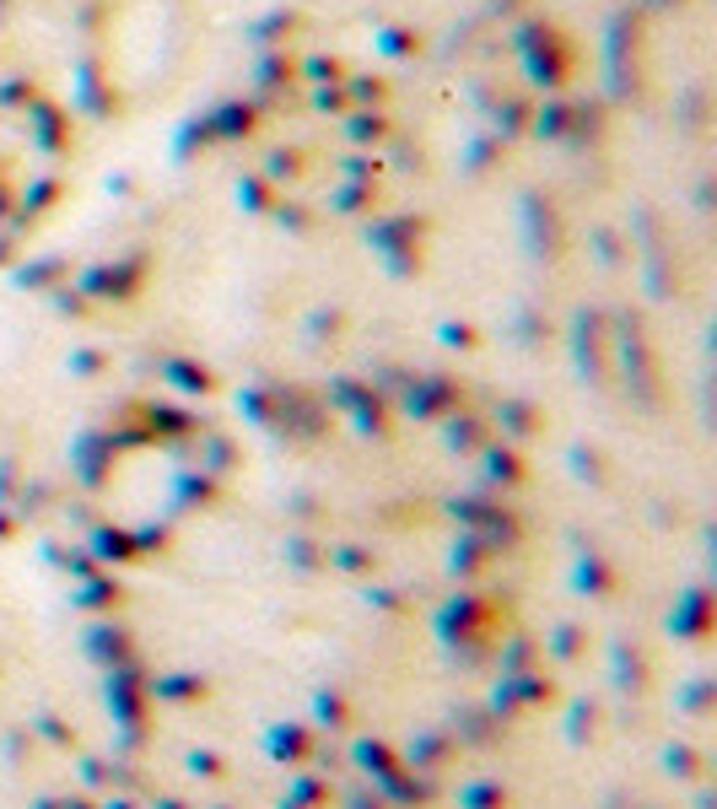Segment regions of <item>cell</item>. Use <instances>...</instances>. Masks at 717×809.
Listing matches in <instances>:
<instances>
[{"label": "cell", "instance_id": "21", "mask_svg": "<svg viewBox=\"0 0 717 809\" xmlns=\"http://www.w3.org/2000/svg\"><path fill=\"white\" fill-rule=\"evenodd\" d=\"M491 556H496V551H491V545H486V540H480V534L469 529V534H464V540L453 545L448 567H453V578H458V583H475V578H480V572L491 567Z\"/></svg>", "mask_w": 717, "mask_h": 809}, {"label": "cell", "instance_id": "8", "mask_svg": "<svg viewBox=\"0 0 717 809\" xmlns=\"http://www.w3.org/2000/svg\"><path fill=\"white\" fill-rule=\"evenodd\" d=\"M141 416V438L146 443H178V438H194V432H205V421L189 410V405H156V400H146L136 405Z\"/></svg>", "mask_w": 717, "mask_h": 809}, {"label": "cell", "instance_id": "33", "mask_svg": "<svg viewBox=\"0 0 717 809\" xmlns=\"http://www.w3.org/2000/svg\"><path fill=\"white\" fill-rule=\"evenodd\" d=\"M43 556H49L65 578H87V572L98 567V561L87 556V545H43Z\"/></svg>", "mask_w": 717, "mask_h": 809}, {"label": "cell", "instance_id": "49", "mask_svg": "<svg viewBox=\"0 0 717 809\" xmlns=\"http://www.w3.org/2000/svg\"><path fill=\"white\" fill-rule=\"evenodd\" d=\"M54 194H60V184H38V189H33V205H38V211H49V205H54Z\"/></svg>", "mask_w": 717, "mask_h": 809}, {"label": "cell", "instance_id": "36", "mask_svg": "<svg viewBox=\"0 0 717 809\" xmlns=\"http://www.w3.org/2000/svg\"><path fill=\"white\" fill-rule=\"evenodd\" d=\"M33 729H38V734H43L54 750H76V745H81V734H76V729H71L60 712H38V718H33Z\"/></svg>", "mask_w": 717, "mask_h": 809}, {"label": "cell", "instance_id": "2", "mask_svg": "<svg viewBox=\"0 0 717 809\" xmlns=\"http://www.w3.org/2000/svg\"><path fill=\"white\" fill-rule=\"evenodd\" d=\"M146 281H151V254H130L120 265H92L81 276V292L92 303H136L146 292Z\"/></svg>", "mask_w": 717, "mask_h": 809}, {"label": "cell", "instance_id": "16", "mask_svg": "<svg viewBox=\"0 0 717 809\" xmlns=\"http://www.w3.org/2000/svg\"><path fill=\"white\" fill-rule=\"evenodd\" d=\"M615 685L626 691V696H642L647 685H653V658H647V647L642 643H615Z\"/></svg>", "mask_w": 717, "mask_h": 809}, {"label": "cell", "instance_id": "6", "mask_svg": "<svg viewBox=\"0 0 717 809\" xmlns=\"http://www.w3.org/2000/svg\"><path fill=\"white\" fill-rule=\"evenodd\" d=\"M120 432H81V443L71 448V470L87 491H103L114 481V459H120Z\"/></svg>", "mask_w": 717, "mask_h": 809}, {"label": "cell", "instance_id": "11", "mask_svg": "<svg viewBox=\"0 0 717 809\" xmlns=\"http://www.w3.org/2000/svg\"><path fill=\"white\" fill-rule=\"evenodd\" d=\"M496 432H502L507 443L529 448L534 438H545V410H540L534 400H518V394H507V400L496 405Z\"/></svg>", "mask_w": 717, "mask_h": 809}, {"label": "cell", "instance_id": "45", "mask_svg": "<svg viewBox=\"0 0 717 809\" xmlns=\"http://www.w3.org/2000/svg\"><path fill=\"white\" fill-rule=\"evenodd\" d=\"M464 805H507V783H469L464 788Z\"/></svg>", "mask_w": 717, "mask_h": 809}, {"label": "cell", "instance_id": "25", "mask_svg": "<svg viewBox=\"0 0 717 809\" xmlns=\"http://www.w3.org/2000/svg\"><path fill=\"white\" fill-rule=\"evenodd\" d=\"M453 750H458V745H453V734L427 729V734L405 750V767H411V772H422V767H448V761H453Z\"/></svg>", "mask_w": 717, "mask_h": 809}, {"label": "cell", "instance_id": "29", "mask_svg": "<svg viewBox=\"0 0 717 809\" xmlns=\"http://www.w3.org/2000/svg\"><path fill=\"white\" fill-rule=\"evenodd\" d=\"M551 658H556V663H567V669L582 663V658H588V627H577V621L556 627V632H551Z\"/></svg>", "mask_w": 717, "mask_h": 809}, {"label": "cell", "instance_id": "40", "mask_svg": "<svg viewBox=\"0 0 717 809\" xmlns=\"http://www.w3.org/2000/svg\"><path fill=\"white\" fill-rule=\"evenodd\" d=\"M437 340H442L448 351H480V329H475L469 319H448V324H442V334H437Z\"/></svg>", "mask_w": 717, "mask_h": 809}, {"label": "cell", "instance_id": "43", "mask_svg": "<svg viewBox=\"0 0 717 809\" xmlns=\"http://www.w3.org/2000/svg\"><path fill=\"white\" fill-rule=\"evenodd\" d=\"M573 470L582 476V481L609 485V470H604V454H599V448H573Z\"/></svg>", "mask_w": 717, "mask_h": 809}, {"label": "cell", "instance_id": "17", "mask_svg": "<svg viewBox=\"0 0 717 809\" xmlns=\"http://www.w3.org/2000/svg\"><path fill=\"white\" fill-rule=\"evenodd\" d=\"M265 745H271V756L287 761V767H302V761L318 756V740H313L307 723H276V729L265 734Z\"/></svg>", "mask_w": 717, "mask_h": 809}, {"label": "cell", "instance_id": "32", "mask_svg": "<svg viewBox=\"0 0 717 809\" xmlns=\"http://www.w3.org/2000/svg\"><path fill=\"white\" fill-rule=\"evenodd\" d=\"M453 734H464L469 745H491V740L502 734V718H496V712H458Z\"/></svg>", "mask_w": 717, "mask_h": 809}, {"label": "cell", "instance_id": "47", "mask_svg": "<svg viewBox=\"0 0 717 809\" xmlns=\"http://www.w3.org/2000/svg\"><path fill=\"white\" fill-rule=\"evenodd\" d=\"M16 534H22V513L11 502H0V545H11Z\"/></svg>", "mask_w": 717, "mask_h": 809}, {"label": "cell", "instance_id": "53", "mask_svg": "<svg viewBox=\"0 0 717 809\" xmlns=\"http://www.w3.org/2000/svg\"><path fill=\"white\" fill-rule=\"evenodd\" d=\"M297 518H318V507H313V496H297V507H291Z\"/></svg>", "mask_w": 717, "mask_h": 809}, {"label": "cell", "instance_id": "10", "mask_svg": "<svg viewBox=\"0 0 717 809\" xmlns=\"http://www.w3.org/2000/svg\"><path fill=\"white\" fill-rule=\"evenodd\" d=\"M87 658H92L98 669L130 663V658H136V637H130V627H125V621H114V616H98V621H92V632H87Z\"/></svg>", "mask_w": 717, "mask_h": 809}, {"label": "cell", "instance_id": "12", "mask_svg": "<svg viewBox=\"0 0 717 809\" xmlns=\"http://www.w3.org/2000/svg\"><path fill=\"white\" fill-rule=\"evenodd\" d=\"M81 545H87V556H92L98 567H130V561H141V556H136L130 529H125V523H109V518H103V523H92Z\"/></svg>", "mask_w": 717, "mask_h": 809}, {"label": "cell", "instance_id": "22", "mask_svg": "<svg viewBox=\"0 0 717 809\" xmlns=\"http://www.w3.org/2000/svg\"><path fill=\"white\" fill-rule=\"evenodd\" d=\"M351 761H356V767H362V772H373V783H378V778H389V772H400V767H405V756H400V750H394V745H383V740H367V734H362V740H356V745H351Z\"/></svg>", "mask_w": 717, "mask_h": 809}, {"label": "cell", "instance_id": "13", "mask_svg": "<svg viewBox=\"0 0 717 809\" xmlns=\"http://www.w3.org/2000/svg\"><path fill=\"white\" fill-rule=\"evenodd\" d=\"M146 691H151V701H167V707H194V701H205V696H211V680H205V674H194V669H173V674L146 680Z\"/></svg>", "mask_w": 717, "mask_h": 809}, {"label": "cell", "instance_id": "26", "mask_svg": "<svg viewBox=\"0 0 717 809\" xmlns=\"http://www.w3.org/2000/svg\"><path fill=\"white\" fill-rule=\"evenodd\" d=\"M243 459H238V443L227 438V432H200V470H211V476H227V470H238Z\"/></svg>", "mask_w": 717, "mask_h": 809}, {"label": "cell", "instance_id": "7", "mask_svg": "<svg viewBox=\"0 0 717 809\" xmlns=\"http://www.w3.org/2000/svg\"><path fill=\"white\" fill-rule=\"evenodd\" d=\"M717 627V605H713V589H685L680 599H675V610H669V632L680 637V643H707Z\"/></svg>", "mask_w": 717, "mask_h": 809}, {"label": "cell", "instance_id": "27", "mask_svg": "<svg viewBox=\"0 0 717 809\" xmlns=\"http://www.w3.org/2000/svg\"><path fill=\"white\" fill-rule=\"evenodd\" d=\"M287 567L291 572H329V545L313 534H287Z\"/></svg>", "mask_w": 717, "mask_h": 809}, {"label": "cell", "instance_id": "31", "mask_svg": "<svg viewBox=\"0 0 717 809\" xmlns=\"http://www.w3.org/2000/svg\"><path fill=\"white\" fill-rule=\"evenodd\" d=\"M109 362H114V356H109L103 345H76V351L65 356V372H71V378H103Z\"/></svg>", "mask_w": 717, "mask_h": 809}, {"label": "cell", "instance_id": "14", "mask_svg": "<svg viewBox=\"0 0 717 809\" xmlns=\"http://www.w3.org/2000/svg\"><path fill=\"white\" fill-rule=\"evenodd\" d=\"M480 454H486V481L496 485L502 496L518 491V485H529V465H524V448L518 443H486Z\"/></svg>", "mask_w": 717, "mask_h": 809}, {"label": "cell", "instance_id": "35", "mask_svg": "<svg viewBox=\"0 0 717 809\" xmlns=\"http://www.w3.org/2000/svg\"><path fill=\"white\" fill-rule=\"evenodd\" d=\"M313 718H318L324 729H335V734H340V729L351 723V707H345V696H340V691H318V696H313Z\"/></svg>", "mask_w": 717, "mask_h": 809}, {"label": "cell", "instance_id": "51", "mask_svg": "<svg viewBox=\"0 0 717 809\" xmlns=\"http://www.w3.org/2000/svg\"><path fill=\"white\" fill-rule=\"evenodd\" d=\"M22 750H33V745H27V734H22V729H16V734H5V756H11V761H22Z\"/></svg>", "mask_w": 717, "mask_h": 809}, {"label": "cell", "instance_id": "1", "mask_svg": "<svg viewBox=\"0 0 717 809\" xmlns=\"http://www.w3.org/2000/svg\"><path fill=\"white\" fill-rule=\"evenodd\" d=\"M615 329H609V351H620V378H626V394L642 400L647 410L664 405V372H658V351H653V334L642 314H615Z\"/></svg>", "mask_w": 717, "mask_h": 809}, {"label": "cell", "instance_id": "50", "mask_svg": "<svg viewBox=\"0 0 717 809\" xmlns=\"http://www.w3.org/2000/svg\"><path fill=\"white\" fill-rule=\"evenodd\" d=\"M243 205H254V211H271V189L265 184H249V200Z\"/></svg>", "mask_w": 717, "mask_h": 809}, {"label": "cell", "instance_id": "9", "mask_svg": "<svg viewBox=\"0 0 717 809\" xmlns=\"http://www.w3.org/2000/svg\"><path fill=\"white\" fill-rule=\"evenodd\" d=\"M125 583L114 578V572H87V578H76V594H71V605L81 610V616H120L125 610Z\"/></svg>", "mask_w": 717, "mask_h": 809}, {"label": "cell", "instance_id": "5", "mask_svg": "<svg viewBox=\"0 0 717 809\" xmlns=\"http://www.w3.org/2000/svg\"><path fill=\"white\" fill-rule=\"evenodd\" d=\"M458 400H464V389H458V378L453 372H416L411 383H405V416L411 421H442L448 410H458Z\"/></svg>", "mask_w": 717, "mask_h": 809}, {"label": "cell", "instance_id": "3", "mask_svg": "<svg viewBox=\"0 0 717 809\" xmlns=\"http://www.w3.org/2000/svg\"><path fill=\"white\" fill-rule=\"evenodd\" d=\"M573 356L582 383H609L615 372V351H609V319L599 308H582L573 319Z\"/></svg>", "mask_w": 717, "mask_h": 809}, {"label": "cell", "instance_id": "48", "mask_svg": "<svg viewBox=\"0 0 717 809\" xmlns=\"http://www.w3.org/2000/svg\"><path fill=\"white\" fill-rule=\"evenodd\" d=\"M373 200H378V194H373V189H345V194H340V200H335V205H340V211H367V205H373Z\"/></svg>", "mask_w": 717, "mask_h": 809}, {"label": "cell", "instance_id": "34", "mask_svg": "<svg viewBox=\"0 0 717 809\" xmlns=\"http://www.w3.org/2000/svg\"><path fill=\"white\" fill-rule=\"evenodd\" d=\"M49 303H54V314H65V319H92V308H98V303H92L81 287H71V281H65V287H54V292H49Z\"/></svg>", "mask_w": 717, "mask_h": 809}, {"label": "cell", "instance_id": "20", "mask_svg": "<svg viewBox=\"0 0 717 809\" xmlns=\"http://www.w3.org/2000/svg\"><path fill=\"white\" fill-rule=\"evenodd\" d=\"M496 663H502V674H524V669L545 663V643H534L529 632H502V643H496Z\"/></svg>", "mask_w": 717, "mask_h": 809}, {"label": "cell", "instance_id": "52", "mask_svg": "<svg viewBox=\"0 0 717 809\" xmlns=\"http://www.w3.org/2000/svg\"><path fill=\"white\" fill-rule=\"evenodd\" d=\"M16 260V238L11 232H0V265H11Z\"/></svg>", "mask_w": 717, "mask_h": 809}, {"label": "cell", "instance_id": "42", "mask_svg": "<svg viewBox=\"0 0 717 809\" xmlns=\"http://www.w3.org/2000/svg\"><path fill=\"white\" fill-rule=\"evenodd\" d=\"M189 772L205 778V783H222L227 778V756L222 750H189Z\"/></svg>", "mask_w": 717, "mask_h": 809}, {"label": "cell", "instance_id": "44", "mask_svg": "<svg viewBox=\"0 0 717 809\" xmlns=\"http://www.w3.org/2000/svg\"><path fill=\"white\" fill-rule=\"evenodd\" d=\"M22 481H27V465L16 454H0V502H16Z\"/></svg>", "mask_w": 717, "mask_h": 809}, {"label": "cell", "instance_id": "41", "mask_svg": "<svg viewBox=\"0 0 717 809\" xmlns=\"http://www.w3.org/2000/svg\"><path fill=\"white\" fill-rule=\"evenodd\" d=\"M367 605L383 610V616H405V610H411V594H400V589H389V583H373V589H367Z\"/></svg>", "mask_w": 717, "mask_h": 809}, {"label": "cell", "instance_id": "23", "mask_svg": "<svg viewBox=\"0 0 717 809\" xmlns=\"http://www.w3.org/2000/svg\"><path fill=\"white\" fill-rule=\"evenodd\" d=\"M71 281V265L65 260H33V265H16V287L22 292H54Z\"/></svg>", "mask_w": 717, "mask_h": 809}, {"label": "cell", "instance_id": "39", "mask_svg": "<svg viewBox=\"0 0 717 809\" xmlns=\"http://www.w3.org/2000/svg\"><path fill=\"white\" fill-rule=\"evenodd\" d=\"M713 696H717L713 674H702L696 685H685V691H680V707H685L691 718H707V712H713Z\"/></svg>", "mask_w": 717, "mask_h": 809}, {"label": "cell", "instance_id": "46", "mask_svg": "<svg viewBox=\"0 0 717 809\" xmlns=\"http://www.w3.org/2000/svg\"><path fill=\"white\" fill-rule=\"evenodd\" d=\"M340 324H345L340 308H318V314H313V334H318V340H324V334L335 340V334H340Z\"/></svg>", "mask_w": 717, "mask_h": 809}, {"label": "cell", "instance_id": "38", "mask_svg": "<svg viewBox=\"0 0 717 809\" xmlns=\"http://www.w3.org/2000/svg\"><path fill=\"white\" fill-rule=\"evenodd\" d=\"M130 540H136V556H167L173 551V529L167 523H141V529H130Z\"/></svg>", "mask_w": 717, "mask_h": 809}, {"label": "cell", "instance_id": "28", "mask_svg": "<svg viewBox=\"0 0 717 809\" xmlns=\"http://www.w3.org/2000/svg\"><path fill=\"white\" fill-rule=\"evenodd\" d=\"M173 496H178L184 507H216V502H222V481H216L211 470H200V476H184V481L173 485Z\"/></svg>", "mask_w": 717, "mask_h": 809}, {"label": "cell", "instance_id": "15", "mask_svg": "<svg viewBox=\"0 0 717 809\" xmlns=\"http://www.w3.org/2000/svg\"><path fill=\"white\" fill-rule=\"evenodd\" d=\"M442 443L464 459V454H480L491 443V421L486 416H469V410H448L442 416Z\"/></svg>", "mask_w": 717, "mask_h": 809}, {"label": "cell", "instance_id": "18", "mask_svg": "<svg viewBox=\"0 0 717 809\" xmlns=\"http://www.w3.org/2000/svg\"><path fill=\"white\" fill-rule=\"evenodd\" d=\"M162 378H167L178 394H216V372H211L200 356H167V362H162Z\"/></svg>", "mask_w": 717, "mask_h": 809}, {"label": "cell", "instance_id": "37", "mask_svg": "<svg viewBox=\"0 0 717 809\" xmlns=\"http://www.w3.org/2000/svg\"><path fill=\"white\" fill-rule=\"evenodd\" d=\"M324 799H335L329 778H291L287 783V805H324Z\"/></svg>", "mask_w": 717, "mask_h": 809}, {"label": "cell", "instance_id": "30", "mask_svg": "<svg viewBox=\"0 0 717 809\" xmlns=\"http://www.w3.org/2000/svg\"><path fill=\"white\" fill-rule=\"evenodd\" d=\"M664 772L680 778V783H691V778L707 772V756H702L696 745H669V750H664Z\"/></svg>", "mask_w": 717, "mask_h": 809}, {"label": "cell", "instance_id": "4", "mask_svg": "<svg viewBox=\"0 0 717 809\" xmlns=\"http://www.w3.org/2000/svg\"><path fill=\"white\" fill-rule=\"evenodd\" d=\"M437 637L442 643H496V627H491V599L480 594H458L437 610Z\"/></svg>", "mask_w": 717, "mask_h": 809}, {"label": "cell", "instance_id": "24", "mask_svg": "<svg viewBox=\"0 0 717 809\" xmlns=\"http://www.w3.org/2000/svg\"><path fill=\"white\" fill-rule=\"evenodd\" d=\"M329 567H340L351 578H373L378 572V551L367 540H340V545H329Z\"/></svg>", "mask_w": 717, "mask_h": 809}, {"label": "cell", "instance_id": "19", "mask_svg": "<svg viewBox=\"0 0 717 809\" xmlns=\"http://www.w3.org/2000/svg\"><path fill=\"white\" fill-rule=\"evenodd\" d=\"M577 589L582 594H593V599H609V594H620V572H615V561H604L593 545L577 556Z\"/></svg>", "mask_w": 717, "mask_h": 809}]
</instances>
